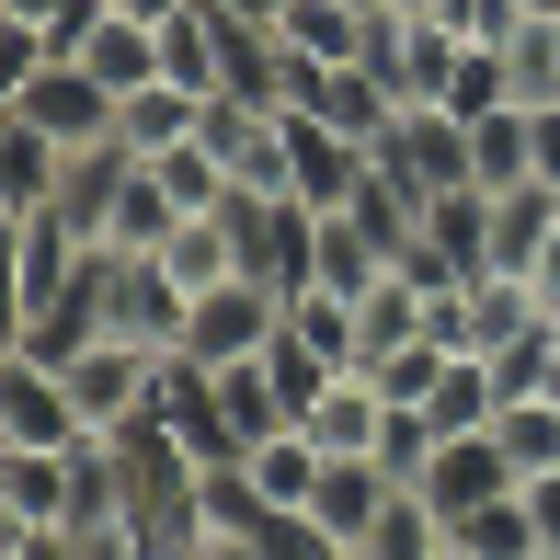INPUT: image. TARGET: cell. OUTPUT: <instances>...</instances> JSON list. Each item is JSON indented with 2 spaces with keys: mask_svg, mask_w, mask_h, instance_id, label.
I'll return each mask as SVG.
<instances>
[{
  "mask_svg": "<svg viewBox=\"0 0 560 560\" xmlns=\"http://www.w3.org/2000/svg\"><path fill=\"white\" fill-rule=\"evenodd\" d=\"M0 115H12V126H35V138H58L69 161L115 138V92L92 81L81 58H35V69H12V92H0Z\"/></svg>",
  "mask_w": 560,
  "mask_h": 560,
  "instance_id": "6da1fadb",
  "label": "cell"
},
{
  "mask_svg": "<svg viewBox=\"0 0 560 560\" xmlns=\"http://www.w3.org/2000/svg\"><path fill=\"white\" fill-rule=\"evenodd\" d=\"M229 241H241V275L275 298L310 287V241H320V207H298V195H229Z\"/></svg>",
  "mask_w": 560,
  "mask_h": 560,
  "instance_id": "7a4b0ae2",
  "label": "cell"
},
{
  "mask_svg": "<svg viewBox=\"0 0 560 560\" xmlns=\"http://www.w3.org/2000/svg\"><path fill=\"white\" fill-rule=\"evenodd\" d=\"M58 377H69V400H81V423L92 435H126V423H149V389H161V354L149 343H81V354H58Z\"/></svg>",
  "mask_w": 560,
  "mask_h": 560,
  "instance_id": "3957f363",
  "label": "cell"
},
{
  "mask_svg": "<svg viewBox=\"0 0 560 560\" xmlns=\"http://www.w3.org/2000/svg\"><path fill=\"white\" fill-rule=\"evenodd\" d=\"M377 172H389V184H412L423 207L457 195V184H480V172H469V126H457L446 104H400L389 138H377Z\"/></svg>",
  "mask_w": 560,
  "mask_h": 560,
  "instance_id": "277c9868",
  "label": "cell"
},
{
  "mask_svg": "<svg viewBox=\"0 0 560 560\" xmlns=\"http://www.w3.org/2000/svg\"><path fill=\"white\" fill-rule=\"evenodd\" d=\"M275 332H287V298L275 287H252V275H229V287L195 298V320H184V354L195 366H252Z\"/></svg>",
  "mask_w": 560,
  "mask_h": 560,
  "instance_id": "5b68a950",
  "label": "cell"
},
{
  "mask_svg": "<svg viewBox=\"0 0 560 560\" xmlns=\"http://www.w3.org/2000/svg\"><path fill=\"white\" fill-rule=\"evenodd\" d=\"M0 446H92L81 400H69V377L46 366V354H0Z\"/></svg>",
  "mask_w": 560,
  "mask_h": 560,
  "instance_id": "8992f818",
  "label": "cell"
},
{
  "mask_svg": "<svg viewBox=\"0 0 560 560\" xmlns=\"http://www.w3.org/2000/svg\"><path fill=\"white\" fill-rule=\"evenodd\" d=\"M81 264H92V241L69 229L58 207H35V218H12V332L23 320H46L69 287H81Z\"/></svg>",
  "mask_w": 560,
  "mask_h": 560,
  "instance_id": "52a82bcc",
  "label": "cell"
},
{
  "mask_svg": "<svg viewBox=\"0 0 560 560\" xmlns=\"http://www.w3.org/2000/svg\"><path fill=\"white\" fill-rule=\"evenodd\" d=\"M81 515V446H0V526H69Z\"/></svg>",
  "mask_w": 560,
  "mask_h": 560,
  "instance_id": "ba28073f",
  "label": "cell"
},
{
  "mask_svg": "<svg viewBox=\"0 0 560 560\" xmlns=\"http://www.w3.org/2000/svg\"><path fill=\"white\" fill-rule=\"evenodd\" d=\"M115 0H0V81L35 58H81L92 35H104Z\"/></svg>",
  "mask_w": 560,
  "mask_h": 560,
  "instance_id": "9c48e42d",
  "label": "cell"
},
{
  "mask_svg": "<svg viewBox=\"0 0 560 560\" xmlns=\"http://www.w3.org/2000/svg\"><path fill=\"white\" fill-rule=\"evenodd\" d=\"M412 492L457 526V515H480V503H503V492H515V457H503L492 435H435V457H423V480H412Z\"/></svg>",
  "mask_w": 560,
  "mask_h": 560,
  "instance_id": "30bf717a",
  "label": "cell"
},
{
  "mask_svg": "<svg viewBox=\"0 0 560 560\" xmlns=\"http://www.w3.org/2000/svg\"><path fill=\"white\" fill-rule=\"evenodd\" d=\"M298 435H310L320 457H377V446H389V389H377L366 366H343L332 389L310 400V423H298Z\"/></svg>",
  "mask_w": 560,
  "mask_h": 560,
  "instance_id": "8fae6325",
  "label": "cell"
},
{
  "mask_svg": "<svg viewBox=\"0 0 560 560\" xmlns=\"http://www.w3.org/2000/svg\"><path fill=\"white\" fill-rule=\"evenodd\" d=\"M389 492H400V480L377 469V457H320V492H310V526H320V538H332V549H354V538H366L377 515H389Z\"/></svg>",
  "mask_w": 560,
  "mask_h": 560,
  "instance_id": "7c38bea8",
  "label": "cell"
},
{
  "mask_svg": "<svg viewBox=\"0 0 560 560\" xmlns=\"http://www.w3.org/2000/svg\"><path fill=\"white\" fill-rule=\"evenodd\" d=\"M195 138H207V92H184V81H149L115 104V149H138V161H172Z\"/></svg>",
  "mask_w": 560,
  "mask_h": 560,
  "instance_id": "4fadbf2b",
  "label": "cell"
},
{
  "mask_svg": "<svg viewBox=\"0 0 560 560\" xmlns=\"http://www.w3.org/2000/svg\"><path fill=\"white\" fill-rule=\"evenodd\" d=\"M310 287H332V298L389 287V241H377L354 207H332V218H320V241H310Z\"/></svg>",
  "mask_w": 560,
  "mask_h": 560,
  "instance_id": "5bb4252c",
  "label": "cell"
},
{
  "mask_svg": "<svg viewBox=\"0 0 560 560\" xmlns=\"http://www.w3.org/2000/svg\"><path fill=\"white\" fill-rule=\"evenodd\" d=\"M58 195H69V149L0 115V218H35V207H58Z\"/></svg>",
  "mask_w": 560,
  "mask_h": 560,
  "instance_id": "9a60e30c",
  "label": "cell"
},
{
  "mask_svg": "<svg viewBox=\"0 0 560 560\" xmlns=\"http://www.w3.org/2000/svg\"><path fill=\"white\" fill-rule=\"evenodd\" d=\"M366 23H377V0H287V12H275V35H287V58L343 69V58H366Z\"/></svg>",
  "mask_w": 560,
  "mask_h": 560,
  "instance_id": "2e32d148",
  "label": "cell"
},
{
  "mask_svg": "<svg viewBox=\"0 0 560 560\" xmlns=\"http://www.w3.org/2000/svg\"><path fill=\"white\" fill-rule=\"evenodd\" d=\"M149 264H161L172 287H184V298H207V287H229V275H241V241H229V207H207V218H184V229H172L161 252H149Z\"/></svg>",
  "mask_w": 560,
  "mask_h": 560,
  "instance_id": "e0dca14e",
  "label": "cell"
},
{
  "mask_svg": "<svg viewBox=\"0 0 560 560\" xmlns=\"http://www.w3.org/2000/svg\"><path fill=\"white\" fill-rule=\"evenodd\" d=\"M172 229H184V195H172L161 172L138 161V172L115 184V207H104V252H161Z\"/></svg>",
  "mask_w": 560,
  "mask_h": 560,
  "instance_id": "ac0fdd59",
  "label": "cell"
},
{
  "mask_svg": "<svg viewBox=\"0 0 560 560\" xmlns=\"http://www.w3.org/2000/svg\"><path fill=\"white\" fill-rule=\"evenodd\" d=\"M81 69L115 92V104H126V92H149V81H161V23H138V12H104V35L81 46Z\"/></svg>",
  "mask_w": 560,
  "mask_h": 560,
  "instance_id": "d6986e66",
  "label": "cell"
},
{
  "mask_svg": "<svg viewBox=\"0 0 560 560\" xmlns=\"http://www.w3.org/2000/svg\"><path fill=\"white\" fill-rule=\"evenodd\" d=\"M241 480L275 503V515H310V492H320V446H310V435H264V446L241 457Z\"/></svg>",
  "mask_w": 560,
  "mask_h": 560,
  "instance_id": "ffe728a7",
  "label": "cell"
},
{
  "mask_svg": "<svg viewBox=\"0 0 560 560\" xmlns=\"http://www.w3.org/2000/svg\"><path fill=\"white\" fill-rule=\"evenodd\" d=\"M549 229H560V195H549V184H515V195H492V275H526Z\"/></svg>",
  "mask_w": 560,
  "mask_h": 560,
  "instance_id": "44dd1931",
  "label": "cell"
},
{
  "mask_svg": "<svg viewBox=\"0 0 560 560\" xmlns=\"http://www.w3.org/2000/svg\"><path fill=\"white\" fill-rule=\"evenodd\" d=\"M492 446L515 457V480L560 469V389H526V400H503V412H492Z\"/></svg>",
  "mask_w": 560,
  "mask_h": 560,
  "instance_id": "7402d4cb",
  "label": "cell"
},
{
  "mask_svg": "<svg viewBox=\"0 0 560 560\" xmlns=\"http://www.w3.org/2000/svg\"><path fill=\"white\" fill-rule=\"evenodd\" d=\"M446 549H469V560H538V515H526V492H503V503H480V515H457L446 526Z\"/></svg>",
  "mask_w": 560,
  "mask_h": 560,
  "instance_id": "603a6c76",
  "label": "cell"
},
{
  "mask_svg": "<svg viewBox=\"0 0 560 560\" xmlns=\"http://www.w3.org/2000/svg\"><path fill=\"white\" fill-rule=\"evenodd\" d=\"M354 560H446V515L423 492H389V515L354 538Z\"/></svg>",
  "mask_w": 560,
  "mask_h": 560,
  "instance_id": "cb8c5ba5",
  "label": "cell"
},
{
  "mask_svg": "<svg viewBox=\"0 0 560 560\" xmlns=\"http://www.w3.org/2000/svg\"><path fill=\"white\" fill-rule=\"evenodd\" d=\"M126 172H138V149H115V138L69 161V195H58V218L81 229V241H104V207H115V184H126Z\"/></svg>",
  "mask_w": 560,
  "mask_h": 560,
  "instance_id": "d4e9b609",
  "label": "cell"
},
{
  "mask_svg": "<svg viewBox=\"0 0 560 560\" xmlns=\"http://www.w3.org/2000/svg\"><path fill=\"white\" fill-rule=\"evenodd\" d=\"M389 343H423V287H400V275L354 298V366H377Z\"/></svg>",
  "mask_w": 560,
  "mask_h": 560,
  "instance_id": "484cf974",
  "label": "cell"
},
{
  "mask_svg": "<svg viewBox=\"0 0 560 560\" xmlns=\"http://www.w3.org/2000/svg\"><path fill=\"white\" fill-rule=\"evenodd\" d=\"M161 81H184V92H207V104H218V12H207V0L161 23Z\"/></svg>",
  "mask_w": 560,
  "mask_h": 560,
  "instance_id": "4316f807",
  "label": "cell"
},
{
  "mask_svg": "<svg viewBox=\"0 0 560 560\" xmlns=\"http://www.w3.org/2000/svg\"><path fill=\"white\" fill-rule=\"evenodd\" d=\"M469 172H480V195L538 184V172H526V104H503V115H480V126H469Z\"/></svg>",
  "mask_w": 560,
  "mask_h": 560,
  "instance_id": "83f0119b",
  "label": "cell"
},
{
  "mask_svg": "<svg viewBox=\"0 0 560 560\" xmlns=\"http://www.w3.org/2000/svg\"><path fill=\"white\" fill-rule=\"evenodd\" d=\"M446 366H457V354H446L435 332H423V343H389V354H377L366 377H377V389H389V412H423V400L446 389Z\"/></svg>",
  "mask_w": 560,
  "mask_h": 560,
  "instance_id": "f1b7e54d",
  "label": "cell"
},
{
  "mask_svg": "<svg viewBox=\"0 0 560 560\" xmlns=\"http://www.w3.org/2000/svg\"><path fill=\"white\" fill-rule=\"evenodd\" d=\"M287 332L310 343V354H332V366H354V298H332V287H298V298H287Z\"/></svg>",
  "mask_w": 560,
  "mask_h": 560,
  "instance_id": "f546056e",
  "label": "cell"
},
{
  "mask_svg": "<svg viewBox=\"0 0 560 560\" xmlns=\"http://www.w3.org/2000/svg\"><path fill=\"white\" fill-rule=\"evenodd\" d=\"M503 104H515V81H503V46H469V58H457V81H446V115L480 126V115H503Z\"/></svg>",
  "mask_w": 560,
  "mask_h": 560,
  "instance_id": "4dcf8cb0",
  "label": "cell"
},
{
  "mask_svg": "<svg viewBox=\"0 0 560 560\" xmlns=\"http://www.w3.org/2000/svg\"><path fill=\"white\" fill-rule=\"evenodd\" d=\"M526 172L560 195V104H526Z\"/></svg>",
  "mask_w": 560,
  "mask_h": 560,
  "instance_id": "1f68e13d",
  "label": "cell"
},
{
  "mask_svg": "<svg viewBox=\"0 0 560 560\" xmlns=\"http://www.w3.org/2000/svg\"><path fill=\"white\" fill-rule=\"evenodd\" d=\"M0 560H81V538H69V526H12Z\"/></svg>",
  "mask_w": 560,
  "mask_h": 560,
  "instance_id": "d6a6232c",
  "label": "cell"
},
{
  "mask_svg": "<svg viewBox=\"0 0 560 560\" xmlns=\"http://www.w3.org/2000/svg\"><path fill=\"white\" fill-rule=\"evenodd\" d=\"M515 492H526V515H538V538L560 549V469H538V480H515Z\"/></svg>",
  "mask_w": 560,
  "mask_h": 560,
  "instance_id": "836d02e7",
  "label": "cell"
},
{
  "mask_svg": "<svg viewBox=\"0 0 560 560\" xmlns=\"http://www.w3.org/2000/svg\"><path fill=\"white\" fill-rule=\"evenodd\" d=\"M526 287H538V310L560 320V229H549V241H538V264H526Z\"/></svg>",
  "mask_w": 560,
  "mask_h": 560,
  "instance_id": "e575fe53",
  "label": "cell"
},
{
  "mask_svg": "<svg viewBox=\"0 0 560 560\" xmlns=\"http://www.w3.org/2000/svg\"><path fill=\"white\" fill-rule=\"evenodd\" d=\"M207 560H275V538H207Z\"/></svg>",
  "mask_w": 560,
  "mask_h": 560,
  "instance_id": "d590c367",
  "label": "cell"
},
{
  "mask_svg": "<svg viewBox=\"0 0 560 560\" xmlns=\"http://www.w3.org/2000/svg\"><path fill=\"white\" fill-rule=\"evenodd\" d=\"M115 12H138V23H172V12H195V0H115Z\"/></svg>",
  "mask_w": 560,
  "mask_h": 560,
  "instance_id": "8d00e7d4",
  "label": "cell"
},
{
  "mask_svg": "<svg viewBox=\"0 0 560 560\" xmlns=\"http://www.w3.org/2000/svg\"><path fill=\"white\" fill-rule=\"evenodd\" d=\"M207 12H287V0H207Z\"/></svg>",
  "mask_w": 560,
  "mask_h": 560,
  "instance_id": "74e56055",
  "label": "cell"
},
{
  "mask_svg": "<svg viewBox=\"0 0 560 560\" xmlns=\"http://www.w3.org/2000/svg\"><path fill=\"white\" fill-rule=\"evenodd\" d=\"M446 560H469V549H446Z\"/></svg>",
  "mask_w": 560,
  "mask_h": 560,
  "instance_id": "f35d334b",
  "label": "cell"
},
{
  "mask_svg": "<svg viewBox=\"0 0 560 560\" xmlns=\"http://www.w3.org/2000/svg\"><path fill=\"white\" fill-rule=\"evenodd\" d=\"M538 560H560V549H538Z\"/></svg>",
  "mask_w": 560,
  "mask_h": 560,
  "instance_id": "ab89813d",
  "label": "cell"
}]
</instances>
